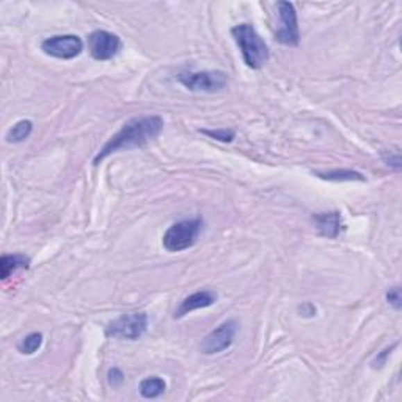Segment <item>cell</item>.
<instances>
[{
  "instance_id": "obj_1",
  "label": "cell",
  "mask_w": 402,
  "mask_h": 402,
  "mask_svg": "<svg viewBox=\"0 0 402 402\" xmlns=\"http://www.w3.org/2000/svg\"><path fill=\"white\" fill-rule=\"evenodd\" d=\"M162 129H164V119L159 115L137 117L129 119L99 149L98 154L94 156L93 164L99 165L104 159L118 151H124V149L128 151V149L145 146L146 143L158 139Z\"/></svg>"
},
{
  "instance_id": "obj_2",
  "label": "cell",
  "mask_w": 402,
  "mask_h": 402,
  "mask_svg": "<svg viewBox=\"0 0 402 402\" xmlns=\"http://www.w3.org/2000/svg\"><path fill=\"white\" fill-rule=\"evenodd\" d=\"M231 35L241 49L244 63L251 69H261L269 62L271 52L267 44L251 24H239L231 28Z\"/></svg>"
},
{
  "instance_id": "obj_3",
  "label": "cell",
  "mask_w": 402,
  "mask_h": 402,
  "mask_svg": "<svg viewBox=\"0 0 402 402\" xmlns=\"http://www.w3.org/2000/svg\"><path fill=\"white\" fill-rule=\"evenodd\" d=\"M201 231H203L201 219L176 221V224H173L169 230L165 231L164 237H162V245H164V249L167 251H170V253L187 250L196 244Z\"/></svg>"
},
{
  "instance_id": "obj_4",
  "label": "cell",
  "mask_w": 402,
  "mask_h": 402,
  "mask_svg": "<svg viewBox=\"0 0 402 402\" xmlns=\"http://www.w3.org/2000/svg\"><path fill=\"white\" fill-rule=\"evenodd\" d=\"M176 77L185 88L195 93H219L228 87V76L224 71H184Z\"/></svg>"
},
{
  "instance_id": "obj_5",
  "label": "cell",
  "mask_w": 402,
  "mask_h": 402,
  "mask_svg": "<svg viewBox=\"0 0 402 402\" xmlns=\"http://www.w3.org/2000/svg\"><path fill=\"white\" fill-rule=\"evenodd\" d=\"M146 328L148 315L143 311H137V313L122 315L118 319L110 322L109 327L106 328V335L110 338L135 341L145 335Z\"/></svg>"
},
{
  "instance_id": "obj_6",
  "label": "cell",
  "mask_w": 402,
  "mask_h": 402,
  "mask_svg": "<svg viewBox=\"0 0 402 402\" xmlns=\"http://www.w3.org/2000/svg\"><path fill=\"white\" fill-rule=\"evenodd\" d=\"M278 10V21L280 26L275 32V40L280 44L296 47L300 43V30H299V21H297V11L294 8V3L291 2H281L277 3Z\"/></svg>"
},
{
  "instance_id": "obj_7",
  "label": "cell",
  "mask_w": 402,
  "mask_h": 402,
  "mask_svg": "<svg viewBox=\"0 0 402 402\" xmlns=\"http://www.w3.org/2000/svg\"><path fill=\"white\" fill-rule=\"evenodd\" d=\"M237 333V322L234 319H228L221 322L217 328H214L212 332H209L205 340L201 341L200 351L205 355H215L226 349H230L231 344L234 343V337Z\"/></svg>"
},
{
  "instance_id": "obj_8",
  "label": "cell",
  "mask_w": 402,
  "mask_h": 402,
  "mask_svg": "<svg viewBox=\"0 0 402 402\" xmlns=\"http://www.w3.org/2000/svg\"><path fill=\"white\" fill-rule=\"evenodd\" d=\"M41 51L58 60H73L82 53L83 41L77 35H57L46 38L41 43Z\"/></svg>"
},
{
  "instance_id": "obj_9",
  "label": "cell",
  "mask_w": 402,
  "mask_h": 402,
  "mask_svg": "<svg viewBox=\"0 0 402 402\" xmlns=\"http://www.w3.org/2000/svg\"><path fill=\"white\" fill-rule=\"evenodd\" d=\"M122 49V40L118 35L106 32V30H94L88 35V51L90 56L98 62H107Z\"/></svg>"
},
{
  "instance_id": "obj_10",
  "label": "cell",
  "mask_w": 402,
  "mask_h": 402,
  "mask_svg": "<svg viewBox=\"0 0 402 402\" xmlns=\"http://www.w3.org/2000/svg\"><path fill=\"white\" fill-rule=\"evenodd\" d=\"M217 292L209 291V290H203V291H196L190 296L185 297L179 307L175 311V319H181V317L190 315L192 311L196 310H203L208 307H212V305L217 302Z\"/></svg>"
},
{
  "instance_id": "obj_11",
  "label": "cell",
  "mask_w": 402,
  "mask_h": 402,
  "mask_svg": "<svg viewBox=\"0 0 402 402\" xmlns=\"http://www.w3.org/2000/svg\"><path fill=\"white\" fill-rule=\"evenodd\" d=\"M313 221L316 225V230L319 231L321 236L327 239H337L344 226L343 217H341V214L337 211L315 214Z\"/></svg>"
},
{
  "instance_id": "obj_12",
  "label": "cell",
  "mask_w": 402,
  "mask_h": 402,
  "mask_svg": "<svg viewBox=\"0 0 402 402\" xmlns=\"http://www.w3.org/2000/svg\"><path fill=\"white\" fill-rule=\"evenodd\" d=\"M30 267V258L21 253L15 255H2L0 258V278L7 280L15 272L22 271V269Z\"/></svg>"
},
{
  "instance_id": "obj_13",
  "label": "cell",
  "mask_w": 402,
  "mask_h": 402,
  "mask_svg": "<svg viewBox=\"0 0 402 402\" xmlns=\"http://www.w3.org/2000/svg\"><path fill=\"white\" fill-rule=\"evenodd\" d=\"M313 175L326 179V181H332V183H351V181H365V176L362 173L353 171V170H327V171H313Z\"/></svg>"
},
{
  "instance_id": "obj_14",
  "label": "cell",
  "mask_w": 402,
  "mask_h": 402,
  "mask_svg": "<svg viewBox=\"0 0 402 402\" xmlns=\"http://www.w3.org/2000/svg\"><path fill=\"white\" fill-rule=\"evenodd\" d=\"M167 383L162 377L151 376L143 379L139 385V392L145 399H156L165 393Z\"/></svg>"
},
{
  "instance_id": "obj_15",
  "label": "cell",
  "mask_w": 402,
  "mask_h": 402,
  "mask_svg": "<svg viewBox=\"0 0 402 402\" xmlns=\"http://www.w3.org/2000/svg\"><path fill=\"white\" fill-rule=\"evenodd\" d=\"M33 132V123L30 119H21L17 122L13 128H10L7 135H5V140L8 143H21L24 140H27Z\"/></svg>"
},
{
  "instance_id": "obj_16",
  "label": "cell",
  "mask_w": 402,
  "mask_h": 402,
  "mask_svg": "<svg viewBox=\"0 0 402 402\" xmlns=\"http://www.w3.org/2000/svg\"><path fill=\"white\" fill-rule=\"evenodd\" d=\"M41 344H43V335L33 332L21 340V343L17 344V351H19L22 355H33V353L40 349Z\"/></svg>"
},
{
  "instance_id": "obj_17",
  "label": "cell",
  "mask_w": 402,
  "mask_h": 402,
  "mask_svg": "<svg viewBox=\"0 0 402 402\" xmlns=\"http://www.w3.org/2000/svg\"><path fill=\"white\" fill-rule=\"evenodd\" d=\"M200 132L221 143H231L234 139H236V132H234L233 129H215V131L203 129Z\"/></svg>"
},
{
  "instance_id": "obj_18",
  "label": "cell",
  "mask_w": 402,
  "mask_h": 402,
  "mask_svg": "<svg viewBox=\"0 0 402 402\" xmlns=\"http://www.w3.org/2000/svg\"><path fill=\"white\" fill-rule=\"evenodd\" d=\"M385 297H387V302H388L390 307H393L396 311H401V308H402V297H401L399 286L392 287V290L387 292Z\"/></svg>"
},
{
  "instance_id": "obj_19",
  "label": "cell",
  "mask_w": 402,
  "mask_h": 402,
  "mask_svg": "<svg viewBox=\"0 0 402 402\" xmlns=\"http://www.w3.org/2000/svg\"><path fill=\"white\" fill-rule=\"evenodd\" d=\"M107 382H109V385L113 388L122 387L123 382H124L123 371L119 368H110L109 373H107Z\"/></svg>"
},
{
  "instance_id": "obj_20",
  "label": "cell",
  "mask_w": 402,
  "mask_h": 402,
  "mask_svg": "<svg viewBox=\"0 0 402 402\" xmlns=\"http://www.w3.org/2000/svg\"><path fill=\"white\" fill-rule=\"evenodd\" d=\"M383 160H385V164L388 167H392V169H394L396 171H399L401 170V156L398 153H387L385 156H383Z\"/></svg>"
},
{
  "instance_id": "obj_21",
  "label": "cell",
  "mask_w": 402,
  "mask_h": 402,
  "mask_svg": "<svg viewBox=\"0 0 402 402\" xmlns=\"http://www.w3.org/2000/svg\"><path fill=\"white\" fill-rule=\"evenodd\" d=\"M398 346V344H393V346H390V347H387L385 351H382L379 355L376 357V360L373 362V368H382L383 365H385V362H387V357L390 355V353H392V351L394 349V347Z\"/></svg>"
},
{
  "instance_id": "obj_22",
  "label": "cell",
  "mask_w": 402,
  "mask_h": 402,
  "mask_svg": "<svg viewBox=\"0 0 402 402\" xmlns=\"http://www.w3.org/2000/svg\"><path fill=\"white\" fill-rule=\"evenodd\" d=\"M299 313H300V316H303V317H313V316H316V307L313 303L307 302V303L300 305Z\"/></svg>"
}]
</instances>
